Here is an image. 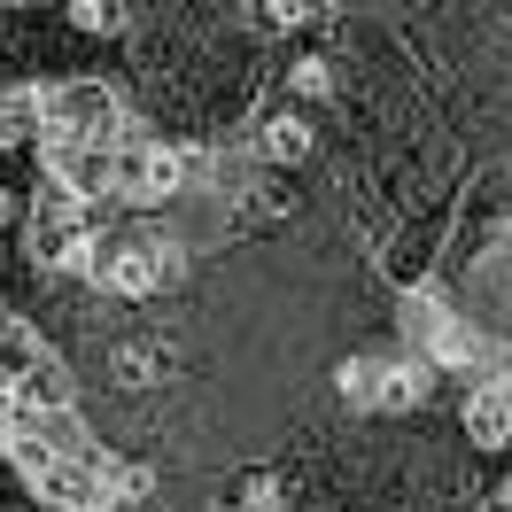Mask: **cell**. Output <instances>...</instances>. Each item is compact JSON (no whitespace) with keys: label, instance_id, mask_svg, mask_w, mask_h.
<instances>
[{"label":"cell","instance_id":"1","mask_svg":"<svg viewBox=\"0 0 512 512\" xmlns=\"http://www.w3.org/2000/svg\"><path fill=\"white\" fill-rule=\"evenodd\" d=\"M39 140H86V148H125V101L101 78H63L39 94Z\"/></svg>","mask_w":512,"mask_h":512},{"label":"cell","instance_id":"2","mask_svg":"<svg viewBox=\"0 0 512 512\" xmlns=\"http://www.w3.org/2000/svg\"><path fill=\"white\" fill-rule=\"evenodd\" d=\"M8 458H16L24 489H32L47 512H109V497H101V466H94V458L47 450L39 435H16V443H8Z\"/></svg>","mask_w":512,"mask_h":512},{"label":"cell","instance_id":"3","mask_svg":"<svg viewBox=\"0 0 512 512\" xmlns=\"http://www.w3.org/2000/svg\"><path fill=\"white\" fill-rule=\"evenodd\" d=\"M94 288H101V295H117V303H148V295L171 288L163 249H156V225H132V233H117V241H101Z\"/></svg>","mask_w":512,"mask_h":512},{"label":"cell","instance_id":"4","mask_svg":"<svg viewBox=\"0 0 512 512\" xmlns=\"http://www.w3.org/2000/svg\"><path fill=\"white\" fill-rule=\"evenodd\" d=\"M179 187H187V156H179V148H163V140H125V148H117V202L163 210Z\"/></svg>","mask_w":512,"mask_h":512},{"label":"cell","instance_id":"5","mask_svg":"<svg viewBox=\"0 0 512 512\" xmlns=\"http://www.w3.org/2000/svg\"><path fill=\"white\" fill-rule=\"evenodd\" d=\"M458 435L474 450H512V365L466 381V396H458Z\"/></svg>","mask_w":512,"mask_h":512},{"label":"cell","instance_id":"6","mask_svg":"<svg viewBox=\"0 0 512 512\" xmlns=\"http://www.w3.org/2000/svg\"><path fill=\"white\" fill-rule=\"evenodd\" d=\"M427 365H435V373H481V365H489V334H481L474 319H466V311H450L443 319V334H435V342H427Z\"/></svg>","mask_w":512,"mask_h":512},{"label":"cell","instance_id":"7","mask_svg":"<svg viewBox=\"0 0 512 512\" xmlns=\"http://www.w3.org/2000/svg\"><path fill=\"white\" fill-rule=\"evenodd\" d=\"M435 396V365L427 357H381V412H419Z\"/></svg>","mask_w":512,"mask_h":512},{"label":"cell","instance_id":"8","mask_svg":"<svg viewBox=\"0 0 512 512\" xmlns=\"http://www.w3.org/2000/svg\"><path fill=\"white\" fill-rule=\"evenodd\" d=\"M109 381L125 388V396L156 388L163 381V342H117V350H109Z\"/></svg>","mask_w":512,"mask_h":512},{"label":"cell","instance_id":"9","mask_svg":"<svg viewBox=\"0 0 512 512\" xmlns=\"http://www.w3.org/2000/svg\"><path fill=\"white\" fill-rule=\"evenodd\" d=\"M256 156H264V163H303V156H311V125H303L295 109L264 117V125H256Z\"/></svg>","mask_w":512,"mask_h":512},{"label":"cell","instance_id":"10","mask_svg":"<svg viewBox=\"0 0 512 512\" xmlns=\"http://www.w3.org/2000/svg\"><path fill=\"white\" fill-rule=\"evenodd\" d=\"M334 388L350 412H381V357H342L334 365Z\"/></svg>","mask_w":512,"mask_h":512},{"label":"cell","instance_id":"11","mask_svg":"<svg viewBox=\"0 0 512 512\" xmlns=\"http://www.w3.org/2000/svg\"><path fill=\"white\" fill-rule=\"evenodd\" d=\"M334 16V0H256V24L264 32H311Z\"/></svg>","mask_w":512,"mask_h":512},{"label":"cell","instance_id":"12","mask_svg":"<svg viewBox=\"0 0 512 512\" xmlns=\"http://www.w3.org/2000/svg\"><path fill=\"white\" fill-rule=\"evenodd\" d=\"M443 319H450V303H443V295H427V288L404 295V342H412V350H427V342L443 334Z\"/></svg>","mask_w":512,"mask_h":512},{"label":"cell","instance_id":"13","mask_svg":"<svg viewBox=\"0 0 512 512\" xmlns=\"http://www.w3.org/2000/svg\"><path fill=\"white\" fill-rule=\"evenodd\" d=\"M39 132V94H16V86H0V148H24Z\"/></svg>","mask_w":512,"mask_h":512},{"label":"cell","instance_id":"14","mask_svg":"<svg viewBox=\"0 0 512 512\" xmlns=\"http://www.w3.org/2000/svg\"><path fill=\"white\" fill-rule=\"evenodd\" d=\"M63 16H70V32L109 39L117 24H125V0H63Z\"/></svg>","mask_w":512,"mask_h":512},{"label":"cell","instance_id":"15","mask_svg":"<svg viewBox=\"0 0 512 512\" xmlns=\"http://www.w3.org/2000/svg\"><path fill=\"white\" fill-rule=\"evenodd\" d=\"M288 86H295L303 101H326V94H334V70H326V63H295V78H288Z\"/></svg>","mask_w":512,"mask_h":512},{"label":"cell","instance_id":"16","mask_svg":"<svg viewBox=\"0 0 512 512\" xmlns=\"http://www.w3.org/2000/svg\"><path fill=\"white\" fill-rule=\"evenodd\" d=\"M489 512H512V497H497V505H489Z\"/></svg>","mask_w":512,"mask_h":512}]
</instances>
